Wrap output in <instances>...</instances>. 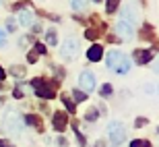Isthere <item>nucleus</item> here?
Segmentation results:
<instances>
[{"mask_svg": "<svg viewBox=\"0 0 159 147\" xmlns=\"http://www.w3.org/2000/svg\"><path fill=\"white\" fill-rule=\"evenodd\" d=\"M107 66H110L112 71L124 75V73L130 71V58L126 56V54H122V52H116V50H112V52L107 54Z\"/></svg>", "mask_w": 159, "mask_h": 147, "instance_id": "f257e3e1", "label": "nucleus"}, {"mask_svg": "<svg viewBox=\"0 0 159 147\" xmlns=\"http://www.w3.org/2000/svg\"><path fill=\"white\" fill-rule=\"evenodd\" d=\"M107 133H110V141H112L114 147H120L126 141V126L120 120H114V122L107 124Z\"/></svg>", "mask_w": 159, "mask_h": 147, "instance_id": "f03ea898", "label": "nucleus"}, {"mask_svg": "<svg viewBox=\"0 0 159 147\" xmlns=\"http://www.w3.org/2000/svg\"><path fill=\"white\" fill-rule=\"evenodd\" d=\"M31 87H33V91H35L39 97H43V100H52L54 95H56L54 87H48L41 79H33V81H31Z\"/></svg>", "mask_w": 159, "mask_h": 147, "instance_id": "7ed1b4c3", "label": "nucleus"}, {"mask_svg": "<svg viewBox=\"0 0 159 147\" xmlns=\"http://www.w3.org/2000/svg\"><path fill=\"white\" fill-rule=\"evenodd\" d=\"M79 52V41L75 40V37H68V40H64V44H62V56L64 58H75Z\"/></svg>", "mask_w": 159, "mask_h": 147, "instance_id": "20e7f679", "label": "nucleus"}, {"mask_svg": "<svg viewBox=\"0 0 159 147\" xmlns=\"http://www.w3.org/2000/svg\"><path fill=\"white\" fill-rule=\"evenodd\" d=\"M79 83H81V87H83L85 93H87V91H93V89H95V77H93V73H89V71L81 73Z\"/></svg>", "mask_w": 159, "mask_h": 147, "instance_id": "39448f33", "label": "nucleus"}, {"mask_svg": "<svg viewBox=\"0 0 159 147\" xmlns=\"http://www.w3.org/2000/svg\"><path fill=\"white\" fill-rule=\"evenodd\" d=\"M132 58H134L136 64H147L153 60V52L151 50H134L132 52Z\"/></svg>", "mask_w": 159, "mask_h": 147, "instance_id": "423d86ee", "label": "nucleus"}, {"mask_svg": "<svg viewBox=\"0 0 159 147\" xmlns=\"http://www.w3.org/2000/svg\"><path fill=\"white\" fill-rule=\"evenodd\" d=\"M6 129L11 130V133H21V120H19L17 114L8 112V116H6Z\"/></svg>", "mask_w": 159, "mask_h": 147, "instance_id": "0eeeda50", "label": "nucleus"}, {"mask_svg": "<svg viewBox=\"0 0 159 147\" xmlns=\"http://www.w3.org/2000/svg\"><path fill=\"white\" fill-rule=\"evenodd\" d=\"M66 122H68V120H66V114H64V112H56V114H54L52 124H54V129H56V130H60V133H62V130L66 129Z\"/></svg>", "mask_w": 159, "mask_h": 147, "instance_id": "6e6552de", "label": "nucleus"}, {"mask_svg": "<svg viewBox=\"0 0 159 147\" xmlns=\"http://www.w3.org/2000/svg\"><path fill=\"white\" fill-rule=\"evenodd\" d=\"M116 31L120 33V37H124V40H130V37L134 36V31H132V27H130L126 21H120L118 25H116Z\"/></svg>", "mask_w": 159, "mask_h": 147, "instance_id": "1a4fd4ad", "label": "nucleus"}, {"mask_svg": "<svg viewBox=\"0 0 159 147\" xmlns=\"http://www.w3.org/2000/svg\"><path fill=\"white\" fill-rule=\"evenodd\" d=\"M101 56H103V48L97 46V44H95V46H91V48L87 50V58L91 60V62H99Z\"/></svg>", "mask_w": 159, "mask_h": 147, "instance_id": "9d476101", "label": "nucleus"}, {"mask_svg": "<svg viewBox=\"0 0 159 147\" xmlns=\"http://www.w3.org/2000/svg\"><path fill=\"white\" fill-rule=\"evenodd\" d=\"M19 19H21V25H25V27H31V25L35 23V17H33L31 11H21Z\"/></svg>", "mask_w": 159, "mask_h": 147, "instance_id": "9b49d317", "label": "nucleus"}, {"mask_svg": "<svg viewBox=\"0 0 159 147\" xmlns=\"http://www.w3.org/2000/svg\"><path fill=\"white\" fill-rule=\"evenodd\" d=\"M46 41H48V46H56V44H58L56 29H48V31H46Z\"/></svg>", "mask_w": 159, "mask_h": 147, "instance_id": "f8f14e48", "label": "nucleus"}, {"mask_svg": "<svg viewBox=\"0 0 159 147\" xmlns=\"http://www.w3.org/2000/svg\"><path fill=\"white\" fill-rule=\"evenodd\" d=\"M122 17H124V21H130V23H134L136 21V17H134V11L130 8V6H126L122 11Z\"/></svg>", "mask_w": 159, "mask_h": 147, "instance_id": "ddd939ff", "label": "nucleus"}, {"mask_svg": "<svg viewBox=\"0 0 159 147\" xmlns=\"http://www.w3.org/2000/svg\"><path fill=\"white\" fill-rule=\"evenodd\" d=\"M118 4H120V0H107V4H106V11H107V15H112L116 8H118Z\"/></svg>", "mask_w": 159, "mask_h": 147, "instance_id": "4468645a", "label": "nucleus"}, {"mask_svg": "<svg viewBox=\"0 0 159 147\" xmlns=\"http://www.w3.org/2000/svg\"><path fill=\"white\" fill-rule=\"evenodd\" d=\"M85 118H87L89 122H93V120H97V118H99V112H97V108H91V110H89L87 114H85Z\"/></svg>", "mask_w": 159, "mask_h": 147, "instance_id": "2eb2a0df", "label": "nucleus"}, {"mask_svg": "<svg viewBox=\"0 0 159 147\" xmlns=\"http://www.w3.org/2000/svg\"><path fill=\"white\" fill-rule=\"evenodd\" d=\"M27 122H29L31 126H35L37 130H41V120L37 116H27Z\"/></svg>", "mask_w": 159, "mask_h": 147, "instance_id": "dca6fc26", "label": "nucleus"}, {"mask_svg": "<svg viewBox=\"0 0 159 147\" xmlns=\"http://www.w3.org/2000/svg\"><path fill=\"white\" fill-rule=\"evenodd\" d=\"M72 95H75V100H77L79 104L87 100V93H85V91H81V89H75V91H72Z\"/></svg>", "mask_w": 159, "mask_h": 147, "instance_id": "f3484780", "label": "nucleus"}, {"mask_svg": "<svg viewBox=\"0 0 159 147\" xmlns=\"http://www.w3.org/2000/svg\"><path fill=\"white\" fill-rule=\"evenodd\" d=\"M130 147H151V143L145 139H134V141H130Z\"/></svg>", "mask_w": 159, "mask_h": 147, "instance_id": "a211bd4d", "label": "nucleus"}, {"mask_svg": "<svg viewBox=\"0 0 159 147\" xmlns=\"http://www.w3.org/2000/svg\"><path fill=\"white\" fill-rule=\"evenodd\" d=\"M62 104H64V108H66L68 112H70V114H75V104H72V102L68 100L66 95H62Z\"/></svg>", "mask_w": 159, "mask_h": 147, "instance_id": "6ab92c4d", "label": "nucleus"}, {"mask_svg": "<svg viewBox=\"0 0 159 147\" xmlns=\"http://www.w3.org/2000/svg\"><path fill=\"white\" fill-rule=\"evenodd\" d=\"M11 75L12 77H25V66H12Z\"/></svg>", "mask_w": 159, "mask_h": 147, "instance_id": "aec40b11", "label": "nucleus"}, {"mask_svg": "<svg viewBox=\"0 0 159 147\" xmlns=\"http://www.w3.org/2000/svg\"><path fill=\"white\" fill-rule=\"evenodd\" d=\"M70 4L75 11H83L85 8V0H70Z\"/></svg>", "mask_w": 159, "mask_h": 147, "instance_id": "412c9836", "label": "nucleus"}, {"mask_svg": "<svg viewBox=\"0 0 159 147\" xmlns=\"http://www.w3.org/2000/svg\"><path fill=\"white\" fill-rule=\"evenodd\" d=\"M97 36H99V33H97L95 29H87L85 31V37H87V40H97Z\"/></svg>", "mask_w": 159, "mask_h": 147, "instance_id": "4be33fe9", "label": "nucleus"}, {"mask_svg": "<svg viewBox=\"0 0 159 147\" xmlns=\"http://www.w3.org/2000/svg\"><path fill=\"white\" fill-rule=\"evenodd\" d=\"M101 95H103V97H107V95L112 93V85H110V83H107V85H103V87H101V91H99Z\"/></svg>", "mask_w": 159, "mask_h": 147, "instance_id": "5701e85b", "label": "nucleus"}, {"mask_svg": "<svg viewBox=\"0 0 159 147\" xmlns=\"http://www.w3.org/2000/svg\"><path fill=\"white\" fill-rule=\"evenodd\" d=\"M35 52L37 54H46L48 50H46V46H43V44H35Z\"/></svg>", "mask_w": 159, "mask_h": 147, "instance_id": "b1692460", "label": "nucleus"}, {"mask_svg": "<svg viewBox=\"0 0 159 147\" xmlns=\"http://www.w3.org/2000/svg\"><path fill=\"white\" fill-rule=\"evenodd\" d=\"M6 27H8V31H17V23H15L12 19H8V23H6Z\"/></svg>", "mask_w": 159, "mask_h": 147, "instance_id": "393cba45", "label": "nucleus"}, {"mask_svg": "<svg viewBox=\"0 0 159 147\" xmlns=\"http://www.w3.org/2000/svg\"><path fill=\"white\" fill-rule=\"evenodd\" d=\"M27 60H29V62H35L37 60V52H29L27 54Z\"/></svg>", "mask_w": 159, "mask_h": 147, "instance_id": "a878e982", "label": "nucleus"}, {"mask_svg": "<svg viewBox=\"0 0 159 147\" xmlns=\"http://www.w3.org/2000/svg\"><path fill=\"white\" fill-rule=\"evenodd\" d=\"M58 143H60V145H62V147H66V145H68V141H66L64 137H60V139H58Z\"/></svg>", "mask_w": 159, "mask_h": 147, "instance_id": "bb28decb", "label": "nucleus"}, {"mask_svg": "<svg viewBox=\"0 0 159 147\" xmlns=\"http://www.w3.org/2000/svg\"><path fill=\"white\" fill-rule=\"evenodd\" d=\"M77 141H79V143H81V145H85V137H83V135H81V133H79V135H77Z\"/></svg>", "mask_w": 159, "mask_h": 147, "instance_id": "cd10ccee", "label": "nucleus"}, {"mask_svg": "<svg viewBox=\"0 0 159 147\" xmlns=\"http://www.w3.org/2000/svg\"><path fill=\"white\" fill-rule=\"evenodd\" d=\"M147 122V120H145V118H139V120H136V126H143V124Z\"/></svg>", "mask_w": 159, "mask_h": 147, "instance_id": "c85d7f7f", "label": "nucleus"}, {"mask_svg": "<svg viewBox=\"0 0 159 147\" xmlns=\"http://www.w3.org/2000/svg\"><path fill=\"white\" fill-rule=\"evenodd\" d=\"M153 71H155V73H159V58L155 60V64H153Z\"/></svg>", "mask_w": 159, "mask_h": 147, "instance_id": "c756f323", "label": "nucleus"}, {"mask_svg": "<svg viewBox=\"0 0 159 147\" xmlns=\"http://www.w3.org/2000/svg\"><path fill=\"white\" fill-rule=\"evenodd\" d=\"M0 147H12V145L8 141H0Z\"/></svg>", "mask_w": 159, "mask_h": 147, "instance_id": "7c9ffc66", "label": "nucleus"}, {"mask_svg": "<svg viewBox=\"0 0 159 147\" xmlns=\"http://www.w3.org/2000/svg\"><path fill=\"white\" fill-rule=\"evenodd\" d=\"M6 77V73H4V69H2V66H0V81H2V79H4Z\"/></svg>", "mask_w": 159, "mask_h": 147, "instance_id": "2f4dec72", "label": "nucleus"}, {"mask_svg": "<svg viewBox=\"0 0 159 147\" xmlns=\"http://www.w3.org/2000/svg\"><path fill=\"white\" fill-rule=\"evenodd\" d=\"M0 46H4V33L0 31Z\"/></svg>", "mask_w": 159, "mask_h": 147, "instance_id": "473e14b6", "label": "nucleus"}, {"mask_svg": "<svg viewBox=\"0 0 159 147\" xmlns=\"http://www.w3.org/2000/svg\"><path fill=\"white\" fill-rule=\"evenodd\" d=\"M95 147H103V141H97V143H95Z\"/></svg>", "mask_w": 159, "mask_h": 147, "instance_id": "72a5a7b5", "label": "nucleus"}, {"mask_svg": "<svg viewBox=\"0 0 159 147\" xmlns=\"http://www.w3.org/2000/svg\"><path fill=\"white\" fill-rule=\"evenodd\" d=\"M93 2H101V0H93Z\"/></svg>", "mask_w": 159, "mask_h": 147, "instance_id": "f704fd0d", "label": "nucleus"}, {"mask_svg": "<svg viewBox=\"0 0 159 147\" xmlns=\"http://www.w3.org/2000/svg\"><path fill=\"white\" fill-rule=\"evenodd\" d=\"M157 133H159V129H157Z\"/></svg>", "mask_w": 159, "mask_h": 147, "instance_id": "c9c22d12", "label": "nucleus"}]
</instances>
